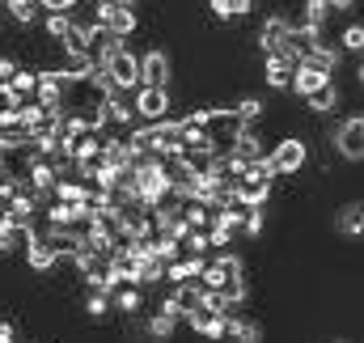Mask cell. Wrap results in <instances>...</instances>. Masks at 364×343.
Instances as JSON below:
<instances>
[{"label": "cell", "mask_w": 364, "mask_h": 343, "mask_svg": "<svg viewBox=\"0 0 364 343\" xmlns=\"http://www.w3.org/2000/svg\"><path fill=\"white\" fill-rule=\"evenodd\" d=\"M102 68H106V77L114 81V89H127V93H136L140 89V56L123 43L119 51H110L106 60H97Z\"/></svg>", "instance_id": "obj_1"}, {"label": "cell", "mask_w": 364, "mask_h": 343, "mask_svg": "<svg viewBox=\"0 0 364 343\" xmlns=\"http://www.w3.org/2000/svg\"><path fill=\"white\" fill-rule=\"evenodd\" d=\"M275 162V170H279V178H296V174L309 166V140H301L296 132L292 136H284L279 144H275L272 153H267Z\"/></svg>", "instance_id": "obj_2"}, {"label": "cell", "mask_w": 364, "mask_h": 343, "mask_svg": "<svg viewBox=\"0 0 364 343\" xmlns=\"http://www.w3.org/2000/svg\"><path fill=\"white\" fill-rule=\"evenodd\" d=\"M93 21H102L114 38H132L136 34V26H140V17H136V9L132 4H119V0H102L97 9H93Z\"/></svg>", "instance_id": "obj_3"}, {"label": "cell", "mask_w": 364, "mask_h": 343, "mask_svg": "<svg viewBox=\"0 0 364 343\" xmlns=\"http://www.w3.org/2000/svg\"><path fill=\"white\" fill-rule=\"evenodd\" d=\"M132 106H136V119H140V123H161V119H170V110H174V93H170V89L140 85L132 93Z\"/></svg>", "instance_id": "obj_4"}, {"label": "cell", "mask_w": 364, "mask_h": 343, "mask_svg": "<svg viewBox=\"0 0 364 343\" xmlns=\"http://www.w3.org/2000/svg\"><path fill=\"white\" fill-rule=\"evenodd\" d=\"M140 85L149 89H170L174 85V56L161 47H149L140 56Z\"/></svg>", "instance_id": "obj_5"}, {"label": "cell", "mask_w": 364, "mask_h": 343, "mask_svg": "<svg viewBox=\"0 0 364 343\" xmlns=\"http://www.w3.org/2000/svg\"><path fill=\"white\" fill-rule=\"evenodd\" d=\"M335 153L343 157V162H364V115H348L339 127H335Z\"/></svg>", "instance_id": "obj_6"}, {"label": "cell", "mask_w": 364, "mask_h": 343, "mask_svg": "<svg viewBox=\"0 0 364 343\" xmlns=\"http://www.w3.org/2000/svg\"><path fill=\"white\" fill-rule=\"evenodd\" d=\"M68 77L60 73V68H38V89H34V102L43 106V110H51V106H64L68 102Z\"/></svg>", "instance_id": "obj_7"}, {"label": "cell", "mask_w": 364, "mask_h": 343, "mask_svg": "<svg viewBox=\"0 0 364 343\" xmlns=\"http://www.w3.org/2000/svg\"><path fill=\"white\" fill-rule=\"evenodd\" d=\"M288 34H292V21H288L284 13H267V17L259 21V30H255V38H259V47H263V56H279V51H284V43H288Z\"/></svg>", "instance_id": "obj_8"}, {"label": "cell", "mask_w": 364, "mask_h": 343, "mask_svg": "<svg viewBox=\"0 0 364 343\" xmlns=\"http://www.w3.org/2000/svg\"><path fill=\"white\" fill-rule=\"evenodd\" d=\"M132 275H136V288H144V292H149V288H157V284L166 280V263L144 246V255L132 263Z\"/></svg>", "instance_id": "obj_9"}, {"label": "cell", "mask_w": 364, "mask_h": 343, "mask_svg": "<svg viewBox=\"0 0 364 343\" xmlns=\"http://www.w3.org/2000/svg\"><path fill=\"white\" fill-rule=\"evenodd\" d=\"M60 56H68V60H81V56H90V60H93L90 21H77V17H73V26H68V34H64V43H60Z\"/></svg>", "instance_id": "obj_10"}, {"label": "cell", "mask_w": 364, "mask_h": 343, "mask_svg": "<svg viewBox=\"0 0 364 343\" xmlns=\"http://www.w3.org/2000/svg\"><path fill=\"white\" fill-rule=\"evenodd\" d=\"M229 157H233V162H242V166H255L259 157H267V153H263V136H259L255 127H242V132H237V140L229 144Z\"/></svg>", "instance_id": "obj_11"}, {"label": "cell", "mask_w": 364, "mask_h": 343, "mask_svg": "<svg viewBox=\"0 0 364 343\" xmlns=\"http://www.w3.org/2000/svg\"><path fill=\"white\" fill-rule=\"evenodd\" d=\"M106 115H110V123L114 127H136L140 119H136V106H132V93L127 89H114V93H106Z\"/></svg>", "instance_id": "obj_12"}, {"label": "cell", "mask_w": 364, "mask_h": 343, "mask_svg": "<svg viewBox=\"0 0 364 343\" xmlns=\"http://www.w3.org/2000/svg\"><path fill=\"white\" fill-rule=\"evenodd\" d=\"M326 81H331L326 73H318V68H309V64H296V68H292V81H288V93H296V97H314Z\"/></svg>", "instance_id": "obj_13"}, {"label": "cell", "mask_w": 364, "mask_h": 343, "mask_svg": "<svg viewBox=\"0 0 364 343\" xmlns=\"http://www.w3.org/2000/svg\"><path fill=\"white\" fill-rule=\"evenodd\" d=\"M335 229H339L343 238H364V199H352V204L339 208Z\"/></svg>", "instance_id": "obj_14"}, {"label": "cell", "mask_w": 364, "mask_h": 343, "mask_svg": "<svg viewBox=\"0 0 364 343\" xmlns=\"http://www.w3.org/2000/svg\"><path fill=\"white\" fill-rule=\"evenodd\" d=\"M110 310H119L127 322L144 310V288H132V284H123V288H114L110 292Z\"/></svg>", "instance_id": "obj_15"}, {"label": "cell", "mask_w": 364, "mask_h": 343, "mask_svg": "<svg viewBox=\"0 0 364 343\" xmlns=\"http://www.w3.org/2000/svg\"><path fill=\"white\" fill-rule=\"evenodd\" d=\"M288 81H292V68L279 56H263V85L275 93H288Z\"/></svg>", "instance_id": "obj_16"}, {"label": "cell", "mask_w": 364, "mask_h": 343, "mask_svg": "<svg viewBox=\"0 0 364 343\" xmlns=\"http://www.w3.org/2000/svg\"><path fill=\"white\" fill-rule=\"evenodd\" d=\"M305 106H309L314 115H335V110L343 106V93H339V85H335V81H326V85L318 89L314 97H305Z\"/></svg>", "instance_id": "obj_17"}, {"label": "cell", "mask_w": 364, "mask_h": 343, "mask_svg": "<svg viewBox=\"0 0 364 343\" xmlns=\"http://www.w3.org/2000/svg\"><path fill=\"white\" fill-rule=\"evenodd\" d=\"M331 4L326 0H305L301 4V26H309V30H331Z\"/></svg>", "instance_id": "obj_18"}, {"label": "cell", "mask_w": 364, "mask_h": 343, "mask_svg": "<svg viewBox=\"0 0 364 343\" xmlns=\"http://www.w3.org/2000/svg\"><path fill=\"white\" fill-rule=\"evenodd\" d=\"M0 4H4V13H9L17 26H26V30L38 21V0H0Z\"/></svg>", "instance_id": "obj_19"}, {"label": "cell", "mask_w": 364, "mask_h": 343, "mask_svg": "<svg viewBox=\"0 0 364 343\" xmlns=\"http://www.w3.org/2000/svg\"><path fill=\"white\" fill-rule=\"evenodd\" d=\"M335 43H339V51H343V56H364V21L343 26V34H339Z\"/></svg>", "instance_id": "obj_20"}, {"label": "cell", "mask_w": 364, "mask_h": 343, "mask_svg": "<svg viewBox=\"0 0 364 343\" xmlns=\"http://www.w3.org/2000/svg\"><path fill=\"white\" fill-rule=\"evenodd\" d=\"M275 178H279V170H275L272 157H259L255 166H246V174H242V182H267V186H275Z\"/></svg>", "instance_id": "obj_21"}, {"label": "cell", "mask_w": 364, "mask_h": 343, "mask_svg": "<svg viewBox=\"0 0 364 343\" xmlns=\"http://www.w3.org/2000/svg\"><path fill=\"white\" fill-rule=\"evenodd\" d=\"M144 331H149V339H153V343H170V339H174V331H178V322H174V318H166V314H153Z\"/></svg>", "instance_id": "obj_22"}, {"label": "cell", "mask_w": 364, "mask_h": 343, "mask_svg": "<svg viewBox=\"0 0 364 343\" xmlns=\"http://www.w3.org/2000/svg\"><path fill=\"white\" fill-rule=\"evenodd\" d=\"M9 85H13V93H17L21 102H30L34 89H38V68H17V77H13Z\"/></svg>", "instance_id": "obj_23"}, {"label": "cell", "mask_w": 364, "mask_h": 343, "mask_svg": "<svg viewBox=\"0 0 364 343\" xmlns=\"http://www.w3.org/2000/svg\"><path fill=\"white\" fill-rule=\"evenodd\" d=\"M68 26H73V13H47V17H43V30H47L51 43H64Z\"/></svg>", "instance_id": "obj_24"}, {"label": "cell", "mask_w": 364, "mask_h": 343, "mask_svg": "<svg viewBox=\"0 0 364 343\" xmlns=\"http://www.w3.org/2000/svg\"><path fill=\"white\" fill-rule=\"evenodd\" d=\"M182 255L186 258H208V233H203V229H191V233L182 238Z\"/></svg>", "instance_id": "obj_25"}, {"label": "cell", "mask_w": 364, "mask_h": 343, "mask_svg": "<svg viewBox=\"0 0 364 343\" xmlns=\"http://www.w3.org/2000/svg\"><path fill=\"white\" fill-rule=\"evenodd\" d=\"M263 229H267V212H246V221H242V238L259 242V238H263Z\"/></svg>", "instance_id": "obj_26"}, {"label": "cell", "mask_w": 364, "mask_h": 343, "mask_svg": "<svg viewBox=\"0 0 364 343\" xmlns=\"http://www.w3.org/2000/svg\"><path fill=\"white\" fill-rule=\"evenodd\" d=\"M186 225L208 233V225H212V208H203V204H186Z\"/></svg>", "instance_id": "obj_27"}, {"label": "cell", "mask_w": 364, "mask_h": 343, "mask_svg": "<svg viewBox=\"0 0 364 343\" xmlns=\"http://www.w3.org/2000/svg\"><path fill=\"white\" fill-rule=\"evenodd\" d=\"M85 314H90L93 322L106 318V314H110V297H106V292H90V297H85Z\"/></svg>", "instance_id": "obj_28"}, {"label": "cell", "mask_w": 364, "mask_h": 343, "mask_svg": "<svg viewBox=\"0 0 364 343\" xmlns=\"http://www.w3.org/2000/svg\"><path fill=\"white\" fill-rule=\"evenodd\" d=\"M21 246H26V233H13V229L0 225V255H17Z\"/></svg>", "instance_id": "obj_29"}, {"label": "cell", "mask_w": 364, "mask_h": 343, "mask_svg": "<svg viewBox=\"0 0 364 343\" xmlns=\"http://www.w3.org/2000/svg\"><path fill=\"white\" fill-rule=\"evenodd\" d=\"M17 68H21L17 56H0V85H9V81L17 77Z\"/></svg>", "instance_id": "obj_30"}, {"label": "cell", "mask_w": 364, "mask_h": 343, "mask_svg": "<svg viewBox=\"0 0 364 343\" xmlns=\"http://www.w3.org/2000/svg\"><path fill=\"white\" fill-rule=\"evenodd\" d=\"M81 0H38V9H47V13H73Z\"/></svg>", "instance_id": "obj_31"}, {"label": "cell", "mask_w": 364, "mask_h": 343, "mask_svg": "<svg viewBox=\"0 0 364 343\" xmlns=\"http://www.w3.org/2000/svg\"><path fill=\"white\" fill-rule=\"evenodd\" d=\"M229 4V17H250L255 13V0H225Z\"/></svg>", "instance_id": "obj_32"}, {"label": "cell", "mask_w": 364, "mask_h": 343, "mask_svg": "<svg viewBox=\"0 0 364 343\" xmlns=\"http://www.w3.org/2000/svg\"><path fill=\"white\" fill-rule=\"evenodd\" d=\"M326 4H331V13H352L360 0H326Z\"/></svg>", "instance_id": "obj_33"}, {"label": "cell", "mask_w": 364, "mask_h": 343, "mask_svg": "<svg viewBox=\"0 0 364 343\" xmlns=\"http://www.w3.org/2000/svg\"><path fill=\"white\" fill-rule=\"evenodd\" d=\"M0 343H17V331H13V322H0Z\"/></svg>", "instance_id": "obj_34"}, {"label": "cell", "mask_w": 364, "mask_h": 343, "mask_svg": "<svg viewBox=\"0 0 364 343\" xmlns=\"http://www.w3.org/2000/svg\"><path fill=\"white\" fill-rule=\"evenodd\" d=\"M356 85L364 89V60H360V68H356Z\"/></svg>", "instance_id": "obj_35"}, {"label": "cell", "mask_w": 364, "mask_h": 343, "mask_svg": "<svg viewBox=\"0 0 364 343\" xmlns=\"http://www.w3.org/2000/svg\"><path fill=\"white\" fill-rule=\"evenodd\" d=\"M0 17H4V4H0Z\"/></svg>", "instance_id": "obj_36"}, {"label": "cell", "mask_w": 364, "mask_h": 343, "mask_svg": "<svg viewBox=\"0 0 364 343\" xmlns=\"http://www.w3.org/2000/svg\"><path fill=\"white\" fill-rule=\"evenodd\" d=\"M335 343H348V339H335Z\"/></svg>", "instance_id": "obj_37"}]
</instances>
